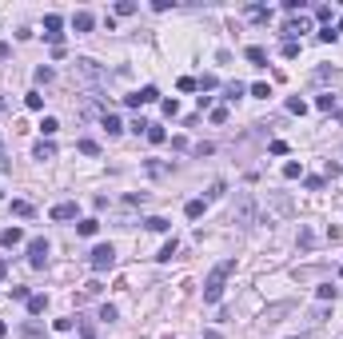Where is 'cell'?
Masks as SVG:
<instances>
[{
    "mask_svg": "<svg viewBox=\"0 0 343 339\" xmlns=\"http://www.w3.org/2000/svg\"><path fill=\"white\" fill-rule=\"evenodd\" d=\"M136 100H140V108H144V104H152V100H160V92H156V88L148 84V88H140V92H136Z\"/></svg>",
    "mask_w": 343,
    "mask_h": 339,
    "instance_id": "5bb4252c",
    "label": "cell"
},
{
    "mask_svg": "<svg viewBox=\"0 0 343 339\" xmlns=\"http://www.w3.org/2000/svg\"><path fill=\"white\" fill-rule=\"evenodd\" d=\"M176 251H180V243H176V239H168V243L160 247V260H176Z\"/></svg>",
    "mask_w": 343,
    "mask_h": 339,
    "instance_id": "d4e9b609",
    "label": "cell"
},
{
    "mask_svg": "<svg viewBox=\"0 0 343 339\" xmlns=\"http://www.w3.org/2000/svg\"><path fill=\"white\" fill-rule=\"evenodd\" d=\"M76 231H80V235H96V231H100V220H80Z\"/></svg>",
    "mask_w": 343,
    "mask_h": 339,
    "instance_id": "ac0fdd59",
    "label": "cell"
},
{
    "mask_svg": "<svg viewBox=\"0 0 343 339\" xmlns=\"http://www.w3.org/2000/svg\"><path fill=\"white\" fill-rule=\"evenodd\" d=\"M160 108H164V116H168V120H172V116H180V104H176V96H172V100H164Z\"/></svg>",
    "mask_w": 343,
    "mask_h": 339,
    "instance_id": "836d02e7",
    "label": "cell"
},
{
    "mask_svg": "<svg viewBox=\"0 0 343 339\" xmlns=\"http://www.w3.org/2000/svg\"><path fill=\"white\" fill-rule=\"evenodd\" d=\"M92 24H96L92 12H76V16H72V28H76V32H92Z\"/></svg>",
    "mask_w": 343,
    "mask_h": 339,
    "instance_id": "30bf717a",
    "label": "cell"
},
{
    "mask_svg": "<svg viewBox=\"0 0 343 339\" xmlns=\"http://www.w3.org/2000/svg\"><path fill=\"white\" fill-rule=\"evenodd\" d=\"M315 108H319V112H335V96H331V92H327V96H319V100H315Z\"/></svg>",
    "mask_w": 343,
    "mask_h": 339,
    "instance_id": "603a6c76",
    "label": "cell"
},
{
    "mask_svg": "<svg viewBox=\"0 0 343 339\" xmlns=\"http://www.w3.org/2000/svg\"><path fill=\"white\" fill-rule=\"evenodd\" d=\"M72 323H76V319H56V323H52V327H56L60 335H64V331H72Z\"/></svg>",
    "mask_w": 343,
    "mask_h": 339,
    "instance_id": "bcb514c9",
    "label": "cell"
},
{
    "mask_svg": "<svg viewBox=\"0 0 343 339\" xmlns=\"http://www.w3.org/2000/svg\"><path fill=\"white\" fill-rule=\"evenodd\" d=\"M196 84H200V88H204V92H208V88H216V84H220V80H216V76H212V72H208V76H204V80H196Z\"/></svg>",
    "mask_w": 343,
    "mask_h": 339,
    "instance_id": "7bdbcfd3",
    "label": "cell"
},
{
    "mask_svg": "<svg viewBox=\"0 0 343 339\" xmlns=\"http://www.w3.org/2000/svg\"><path fill=\"white\" fill-rule=\"evenodd\" d=\"M100 291H104V283H100V280H92V283H84V299H88V295H100Z\"/></svg>",
    "mask_w": 343,
    "mask_h": 339,
    "instance_id": "e575fe53",
    "label": "cell"
},
{
    "mask_svg": "<svg viewBox=\"0 0 343 339\" xmlns=\"http://www.w3.org/2000/svg\"><path fill=\"white\" fill-rule=\"evenodd\" d=\"M339 280H343V268H339Z\"/></svg>",
    "mask_w": 343,
    "mask_h": 339,
    "instance_id": "f5cc1de1",
    "label": "cell"
},
{
    "mask_svg": "<svg viewBox=\"0 0 343 339\" xmlns=\"http://www.w3.org/2000/svg\"><path fill=\"white\" fill-rule=\"evenodd\" d=\"M192 152H196V156H200V160H204V156H212V152H216V148H212V144H196V148H192Z\"/></svg>",
    "mask_w": 343,
    "mask_h": 339,
    "instance_id": "ee69618b",
    "label": "cell"
},
{
    "mask_svg": "<svg viewBox=\"0 0 343 339\" xmlns=\"http://www.w3.org/2000/svg\"><path fill=\"white\" fill-rule=\"evenodd\" d=\"M196 88H200V84H196L192 76H180V92H196Z\"/></svg>",
    "mask_w": 343,
    "mask_h": 339,
    "instance_id": "74e56055",
    "label": "cell"
},
{
    "mask_svg": "<svg viewBox=\"0 0 343 339\" xmlns=\"http://www.w3.org/2000/svg\"><path fill=\"white\" fill-rule=\"evenodd\" d=\"M291 339H307V335H291Z\"/></svg>",
    "mask_w": 343,
    "mask_h": 339,
    "instance_id": "816d5d0a",
    "label": "cell"
},
{
    "mask_svg": "<svg viewBox=\"0 0 343 339\" xmlns=\"http://www.w3.org/2000/svg\"><path fill=\"white\" fill-rule=\"evenodd\" d=\"M303 32H307V20L299 16V20H287V24H284V32H280V36H284V40H299Z\"/></svg>",
    "mask_w": 343,
    "mask_h": 339,
    "instance_id": "52a82bcc",
    "label": "cell"
},
{
    "mask_svg": "<svg viewBox=\"0 0 343 339\" xmlns=\"http://www.w3.org/2000/svg\"><path fill=\"white\" fill-rule=\"evenodd\" d=\"M284 56H287V60L299 56V40H284Z\"/></svg>",
    "mask_w": 343,
    "mask_h": 339,
    "instance_id": "4dcf8cb0",
    "label": "cell"
},
{
    "mask_svg": "<svg viewBox=\"0 0 343 339\" xmlns=\"http://www.w3.org/2000/svg\"><path fill=\"white\" fill-rule=\"evenodd\" d=\"M12 212H16V216H32V204H28V200H12Z\"/></svg>",
    "mask_w": 343,
    "mask_h": 339,
    "instance_id": "83f0119b",
    "label": "cell"
},
{
    "mask_svg": "<svg viewBox=\"0 0 343 339\" xmlns=\"http://www.w3.org/2000/svg\"><path fill=\"white\" fill-rule=\"evenodd\" d=\"M4 276H8V264H4V260H0V280H4Z\"/></svg>",
    "mask_w": 343,
    "mask_h": 339,
    "instance_id": "c3c4849f",
    "label": "cell"
},
{
    "mask_svg": "<svg viewBox=\"0 0 343 339\" xmlns=\"http://www.w3.org/2000/svg\"><path fill=\"white\" fill-rule=\"evenodd\" d=\"M243 56L251 60V64H255V68H268V52H264V48H255V44H251V48H247V52H243Z\"/></svg>",
    "mask_w": 343,
    "mask_h": 339,
    "instance_id": "4fadbf2b",
    "label": "cell"
},
{
    "mask_svg": "<svg viewBox=\"0 0 343 339\" xmlns=\"http://www.w3.org/2000/svg\"><path fill=\"white\" fill-rule=\"evenodd\" d=\"M0 172H4V176L12 172V160H8V152H4V140H0Z\"/></svg>",
    "mask_w": 343,
    "mask_h": 339,
    "instance_id": "8d00e7d4",
    "label": "cell"
},
{
    "mask_svg": "<svg viewBox=\"0 0 343 339\" xmlns=\"http://www.w3.org/2000/svg\"><path fill=\"white\" fill-rule=\"evenodd\" d=\"M76 148H80V152H84V156H96V152H100V144H96V140H80V144H76Z\"/></svg>",
    "mask_w": 343,
    "mask_h": 339,
    "instance_id": "4316f807",
    "label": "cell"
},
{
    "mask_svg": "<svg viewBox=\"0 0 343 339\" xmlns=\"http://www.w3.org/2000/svg\"><path fill=\"white\" fill-rule=\"evenodd\" d=\"M224 92H228V100H239V96H243V92H247V88H243V84H239V80H231L228 88H224Z\"/></svg>",
    "mask_w": 343,
    "mask_h": 339,
    "instance_id": "cb8c5ba5",
    "label": "cell"
},
{
    "mask_svg": "<svg viewBox=\"0 0 343 339\" xmlns=\"http://www.w3.org/2000/svg\"><path fill=\"white\" fill-rule=\"evenodd\" d=\"M88 264H92V272H108V268L116 264V247H112V243L92 247V251H88Z\"/></svg>",
    "mask_w": 343,
    "mask_h": 339,
    "instance_id": "3957f363",
    "label": "cell"
},
{
    "mask_svg": "<svg viewBox=\"0 0 343 339\" xmlns=\"http://www.w3.org/2000/svg\"><path fill=\"white\" fill-rule=\"evenodd\" d=\"M272 156H287V144H284V140H272Z\"/></svg>",
    "mask_w": 343,
    "mask_h": 339,
    "instance_id": "f6af8a7d",
    "label": "cell"
},
{
    "mask_svg": "<svg viewBox=\"0 0 343 339\" xmlns=\"http://www.w3.org/2000/svg\"><path fill=\"white\" fill-rule=\"evenodd\" d=\"M76 212H80V208L68 200V204H56V208H52V220H76Z\"/></svg>",
    "mask_w": 343,
    "mask_h": 339,
    "instance_id": "9c48e42d",
    "label": "cell"
},
{
    "mask_svg": "<svg viewBox=\"0 0 343 339\" xmlns=\"http://www.w3.org/2000/svg\"><path fill=\"white\" fill-rule=\"evenodd\" d=\"M231 272H235V260H224V264H216V268H212V276L204 280V303H220L224 283H228Z\"/></svg>",
    "mask_w": 343,
    "mask_h": 339,
    "instance_id": "6da1fadb",
    "label": "cell"
},
{
    "mask_svg": "<svg viewBox=\"0 0 343 339\" xmlns=\"http://www.w3.org/2000/svg\"><path fill=\"white\" fill-rule=\"evenodd\" d=\"M28 264L32 268H44L48 264V239H32L28 243Z\"/></svg>",
    "mask_w": 343,
    "mask_h": 339,
    "instance_id": "5b68a950",
    "label": "cell"
},
{
    "mask_svg": "<svg viewBox=\"0 0 343 339\" xmlns=\"http://www.w3.org/2000/svg\"><path fill=\"white\" fill-rule=\"evenodd\" d=\"M319 40H323V44H331V40H335V28H331V24H327V28H319Z\"/></svg>",
    "mask_w": 343,
    "mask_h": 339,
    "instance_id": "b9f144b4",
    "label": "cell"
},
{
    "mask_svg": "<svg viewBox=\"0 0 343 339\" xmlns=\"http://www.w3.org/2000/svg\"><path fill=\"white\" fill-rule=\"evenodd\" d=\"M164 140H168V132L160 124H148V144H164Z\"/></svg>",
    "mask_w": 343,
    "mask_h": 339,
    "instance_id": "9a60e30c",
    "label": "cell"
},
{
    "mask_svg": "<svg viewBox=\"0 0 343 339\" xmlns=\"http://www.w3.org/2000/svg\"><path fill=\"white\" fill-rule=\"evenodd\" d=\"M287 112L303 116V112H307V104H303V100H299V96H291V100H287Z\"/></svg>",
    "mask_w": 343,
    "mask_h": 339,
    "instance_id": "f546056e",
    "label": "cell"
},
{
    "mask_svg": "<svg viewBox=\"0 0 343 339\" xmlns=\"http://www.w3.org/2000/svg\"><path fill=\"white\" fill-rule=\"evenodd\" d=\"M32 156H36V160H56V144H52V140H40Z\"/></svg>",
    "mask_w": 343,
    "mask_h": 339,
    "instance_id": "8fae6325",
    "label": "cell"
},
{
    "mask_svg": "<svg viewBox=\"0 0 343 339\" xmlns=\"http://www.w3.org/2000/svg\"><path fill=\"white\" fill-rule=\"evenodd\" d=\"M4 335H8V323H4V319H0V339H4Z\"/></svg>",
    "mask_w": 343,
    "mask_h": 339,
    "instance_id": "681fc988",
    "label": "cell"
},
{
    "mask_svg": "<svg viewBox=\"0 0 343 339\" xmlns=\"http://www.w3.org/2000/svg\"><path fill=\"white\" fill-rule=\"evenodd\" d=\"M8 56H12V48H8L4 40H0V60H8Z\"/></svg>",
    "mask_w": 343,
    "mask_h": 339,
    "instance_id": "7dc6e473",
    "label": "cell"
},
{
    "mask_svg": "<svg viewBox=\"0 0 343 339\" xmlns=\"http://www.w3.org/2000/svg\"><path fill=\"white\" fill-rule=\"evenodd\" d=\"M116 315H120V311H116V307H112V303H104V307H100V319H104V323H112V319H116Z\"/></svg>",
    "mask_w": 343,
    "mask_h": 339,
    "instance_id": "d590c367",
    "label": "cell"
},
{
    "mask_svg": "<svg viewBox=\"0 0 343 339\" xmlns=\"http://www.w3.org/2000/svg\"><path fill=\"white\" fill-rule=\"evenodd\" d=\"M44 40L52 44V52L64 48V32H60V16H56V12H52V16H44Z\"/></svg>",
    "mask_w": 343,
    "mask_h": 339,
    "instance_id": "277c9868",
    "label": "cell"
},
{
    "mask_svg": "<svg viewBox=\"0 0 343 339\" xmlns=\"http://www.w3.org/2000/svg\"><path fill=\"white\" fill-rule=\"evenodd\" d=\"M48 307V295H28V315H44Z\"/></svg>",
    "mask_w": 343,
    "mask_h": 339,
    "instance_id": "7c38bea8",
    "label": "cell"
},
{
    "mask_svg": "<svg viewBox=\"0 0 343 339\" xmlns=\"http://www.w3.org/2000/svg\"><path fill=\"white\" fill-rule=\"evenodd\" d=\"M16 243H24V231L20 227H4L0 231V247H16Z\"/></svg>",
    "mask_w": 343,
    "mask_h": 339,
    "instance_id": "ba28073f",
    "label": "cell"
},
{
    "mask_svg": "<svg viewBox=\"0 0 343 339\" xmlns=\"http://www.w3.org/2000/svg\"><path fill=\"white\" fill-rule=\"evenodd\" d=\"M239 227H251L255 224V200L247 196V192H239V200H235V216H231Z\"/></svg>",
    "mask_w": 343,
    "mask_h": 339,
    "instance_id": "7a4b0ae2",
    "label": "cell"
},
{
    "mask_svg": "<svg viewBox=\"0 0 343 339\" xmlns=\"http://www.w3.org/2000/svg\"><path fill=\"white\" fill-rule=\"evenodd\" d=\"M251 96H260V100H268V96H272V88H268V84H251Z\"/></svg>",
    "mask_w": 343,
    "mask_h": 339,
    "instance_id": "f35d334b",
    "label": "cell"
},
{
    "mask_svg": "<svg viewBox=\"0 0 343 339\" xmlns=\"http://www.w3.org/2000/svg\"><path fill=\"white\" fill-rule=\"evenodd\" d=\"M144 227H148V231H168V220H164V216H152V220H144Z\"/></svg>",
    "mask_w": 343,
    "mask_h": 339,
    "instance_id": "d6986e66",
    "label": "cell"
},
{
    "mask_svg": "<svg viewBox=\"0 0 343 339\" xmlns=\"http://www.w3.org/2000/svg\"><path fill=\"white\" fill-rule=\"evenodd\" d=\"M212 124H228V108H212Z\"/></svg>",
    "mask_w": 343,
    "mask_h": 339,
    "instance_id": "60d3db41",
    "label": "cell"
},
{
    "mask_svg": "<svg viewBox=\"0 0 343 339\" xmlns=\"http://www.w3.org/2000/svg\"><path fill=\"white\" fill-rule=\"evenodd\" d=\"M299 176H303V164H299V160H287L284 164V180H299Z\"/></svg>",
    "mask_w": 343,
    "mask_h": 339,
    "instance_id": "e0dca14e",
    "label": "cell"
},
{
    "mask_svg": "<svg viewBox=\"0 0 343 339\" xmlns=\"http://www.w3.org/2000/svg\"><path fill=\"white\" fill-rule=\"evenodd\" d=\"M24 104H28L32 112H40V108H44V96H40V92H28V96H24Z\"/></svg>",
    "mask_w": 343,
    "mask_h": 339,
    "instance_id": "7402d4cb",
    "label": "cell"
},
{
    "mask_svg": "<svg viewBox=\"0 0 343 339\" xmlns=\"http://www.w3.org/2000/svg\"><path fill=\"white\" fill-rule=\"evenodd\" d=\"M76 72H80V76H84V80H88V84H96V80H100V76H104V72H100V64H96V60H76Z\"/></svg>",
    "mask_w": 343,
    "mask_h": 339,
    "instance_id": "8992f818",
    "label": "cell"
},
{
    "mask_svg": "<svg viewBox=\"0 0 343 339\" xmlns=\"http://www.w3.org/2000/svg\"><path fill=\"white\" fill-rule=\"evenodd\" d=\"M311 243H315V239H311V231H307V227H299V247H303V251H307V247H311Z\"/></svg>",
    "mask_w": 343,
    "mask_h": 339,
    "instance_id": "ab89813d",
    "label": "cell"
},
{
    "mask_svg": "<svg viewBox=\"0 0 343 339\" xmlns=\"http://www.w3.org/2000/svg\"><path fill=\"white\" fill-rule=\"evenodd\" d=\"M315 295H319V299H335V295H339V287H331V283H323V287H315Z\"/></svg>",
    "mask_w": 343,
    "mask_h": 339,
    "instance_id": "f1b7e54d",
    "label": "cell"
},
{
    "mask_svg": "<svg viewBox=\"0 0 343 339\" xmlns=\"http://www.w3.org/2000/svg\"><path fill=\"white\" fill-rule=\"evenodd\" d=\"M184 216H188V220H200V216H204V200H188Z\"/></svg>",
    "mask_w": 343,
    "mask_h": 339,
    "instance_id": "2e32d148",
    "label": "cell"
},
{
    "mask_svg": "<svg viewBox=\"0 0 343 339\" xmlns=\"http://www.w3.org/2000/svg\"><path fill=\"white\" fill-rule=\"evenodd\" d=\"M116 12H120V16H132V12H136V0H120Z\"/></svg>",
    "mask_w": 343,
    "mask_h": 339,
    "instance_id": "1f68e13d",
    "label": "cell"
},
{
    "mask_svg": "<svg viewBox=\"0 0 343 339\" xmlns=\"http://www.w3.org/2000/svg\"><path fill=\"white\" fill-rule=\"evenodd\" d=\"M52 76H56L52 68H36V84H52Z\"/></svg>",
    "mask_w": 343,
    "mask_h": 339,
    "instance_id": "d6a6232c",
    "label": "cell"
},
{
    "mask_svg": "<svg viewBox=\"0 0 343 339\" xmlns=\"http://www.w3.org/2000/svg\"><path fill=\"white\" fill-rule=\"evenodd\" d=\"M339 32H343V16H339V24H335V36H339Z\"/></svg>",
    "mask_w": 343,
    "mask_h": 339,
    "instance_id": "f907efd6",
    "label": "cell"
},
{
    "mask_svg": "<svg viewBox=\"0 0 343 339\" xmlns=\"http://www.w3.org/2000/svg\"><path fill=\"white\" fill-rule=\"evenodd\" d=\"M104 128H108V136H120V132H124V128H120V120L108 116V112H104Z\"/></svg>",
    "mask_w": 343,
    "mask_h": 339,
    "instance_id": "484cf974",
    "label": "cell"
},
{
    "mask_svg": "<svg viewBox=\"0 0 343 339\" xmlns=\"http://www.w3.org/2000/svg\"><path fill=\"white\" fill-rule=\"evenodd\" d=\"M40 132H44V136H56V132H60V120H56V116H44Z\"/></svg>",
    "mask_w": 343,
    "mask_h": 339,
    "instance_id": "44dd1931",
    "label": "cell"
},
{
    "mask_svg": "<svg viewBox=\"0 0 343 339\" xmlns=\"http://www.w3.org/2000/svg\"><path fill=\"white\" fill-rule=\"evenodd\" d=\"M247 16H251V20H272V8H264V4H251V8H247Z\"/></svg>",
    "mask_w": 343,
    "mask_h": 339,
    "instance_id": "ffe728a7",
    "label": "cell"
}]
</instances>
